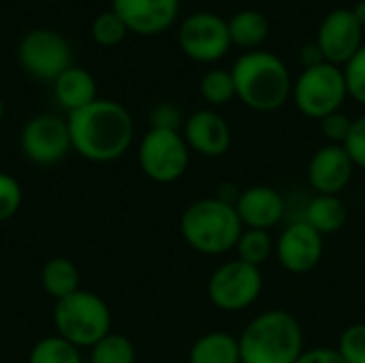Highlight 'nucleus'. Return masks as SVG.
<instances>
[{"label": "nucleus", "instance_id": "nucleus-1", "mask_svg": "<svg viewBox=\"0 0 365 363\" xmlns=\"http://www.w3.org/2000/svg\"><path fill=\"white\" fill-rule=\"evenodd\" d=\"M71 145L88 160L111 163L133 143L135 124L126 107L115 101L94 103L68 113Z\"/></svg>", "mask_w": 365, "mask_h": 363}, {"label": "nucleus", "instance_id": "nucleus-2", "mask_svg": "<svg viewBox=\"0 0 365 363\" xmlns=\"http://www.w3.org/2000/svg\"><path fill=\"white\" fill-rule=\"evenodd\" d=\"M237 98L252 111L272 113L291 98L293 79L282 58L272 51L255 49L242 53L233 68Z\"/></svg>", "mask_w": 365, "mask_h": 363}, {"label": "nucleus", "instance_id": "nucleus-3", "mask_svg": "<svg viewBox=\"0 0 365 363\" xmlns=\"http://www.w3.org/2000/svg\"><path fill=\"white\" fill-rule=\"evenodd\" d=\"M242 363H295L304 349V329L287 310H265L242 332Z\"/></svg>", "mask_w": 365, "mask_h": 363}, {"label": "nucleus", "instance_id": "nucleus-4", "mask_svg": "<svg viewBox=\"0 0 365 363\" xmlns=\"http://www.w3.org/2000/svg\"><path fill=\"white\" fill-rule=\"evenodd\" d=\"M180 231L184 242L192 250L218 257L227 255L229 250H235L244 225L233 203L222 201L220 197H207L192 201L184 210Z\"/></svg>", "mask_w": 365, "mask_h": 363}, {"label": "nucleus", "instance_id": "nucleus-5", "mask_svg": "<svg viewBox=\"0 0 365 363\" xmlns=\"http://www.w3.org/2000/svg\"><path fill=\"white\" fill-rule=\"evenodd\" d=\"M53 323L58 336L79 347H94L109 336L111 315L107 304L88 291H77L64 300H58L53 310Z\"/></svg>", "mask_w": 365, "mask_h": 363}, {"label": "nucleus", "instance_id": "nucleus-6", "mask_svg": "<svg viewBox=\"0 0 365 363\" xmlns=\"http://www.w3.org/2000/svg\"><path fill=\"white\" fill-rule=\"evenodd\" d=\"M291 98L310 120L321 122L329 113L342 111V105L349 98L342 66L323 62L319 66L304 68L302 75L293 81Z\"/></svg>", "mask_w": 365, "mask_h": 363}, {"label": "nucleus", "instance_id": "nucleus-7", "mask_svg": "<svg viewBox=\"0 0 365 363\" xmlns=\"http://www.w3.org/2000/svg\"><path fill=\"white\" fill-rule=\"evenodd\" d=\"M263 291L261 267L231 259L214 270L207 282L210 302L222 312H242L250 308Z\"/></svg>", "mask_w": 365, "mask_h": 363}, {"label": "nucleus", "instance_id": "nucleus-8", "mask_svg": "<svg viewBox=\"0 0 365 363\" xmlns=\"http://www.w3.org/2000/svg\"><path fill=\"white\" fill-rule=\"evenodd\" d=\"M190 163V148L180 131L150 128L139 143V165L143 173L160 184L180 180Z\"/></svg>", "mask_w": 365, "mask_h": 363}, {"label": "nucleus", "instance_id": "nucleus-9", "mask_svg": "<svg viewBox=\"0 0 365 363\" xmlns=\"http://www.w3.org/2000/svg\"><path fill=\"white\" fill-rule=\"evenodd\" d=\"M178 43L190 60L203 64L216 62L225 58L231 47L229 24L210 11L192 13L182 21L178 30Z\"/></svg>", "mask_w": 365, "mask_h": 363}, {"label": "nucleus", "instance_id": "nucleus-10", "mask_svg": "<svg viewBox=\"0 0 365 363\" xmlns=\"http://www.w3.org/2000/svg\"><path fill=\"white\" fill-rule=\"evenodd\" d=\"M17 56L21 66L43 81H56L71 66L73 58L68 41L47 28L28 32L17 47Z\"/></svg>", "mask_w": 365, "mask_h": 363}, {"label": "nucleus", "instance_id": "nucleus-11", "mask_svg": "<svg viewBox=\"0 0 365 363\" xmlns=\"http://www.w3.org/2000/svg\"><path fill=\"white\" fill-rule=\"evenodd\" d=\"M325 252V242L319 231H314L306 220L289 225L276 240V259L291 274L312 272Z\"/></svg>", "mask_w": 365, "mask_h": 363}, {"label": "nucleus", "instance_id": "nucleus-12", "mask_svg": "<svg viewBox=\"0 0 365 363\" xmlns=\"http://www.w3.org/2000/svg\"><path fill=\"white\" fill-rule=\"evenodd\" d=\"M317 45L329 64L344 66L364 47V28L351 9H336L323 19L317 34Z\"/></svg>", "mask_w": 365, "mask_h": 363}, {"label": "nucleus", "instance_id": "nucleus-13", "mask_svg": "<svg viewBox=\"0 0 365 363\" xmlns=\"http://www.w3.org/2000/svg\"><path fill=\"white\" fill-rule=\"evenodd\" d=\"M68 148H73L68 124L56 116H36L21 131V150L32 163L53 165Z\"/></svg>", "mask_w": 365, "mask_h": 363}, {"label": "nucleus", "instance_id": "nucleus-14", "mask_svg": "<svg viewBox=\"0 0 365 363\" xmlns=\"http://www.w3.org/2000/svg\"><path fill=\"white\" fill-rule=\"evenodd\" d=\"M355 163L344 145L327 143L319 148L308 163V184L317 195H342L353 182Z\"/></svg>", "mask_w": 365, "mask_h": 363}, {"label": "nucleus", "instance_id": "nucleus-15", "mask_svg": "<svg viewBox=\"0 0 365 363\" xmlns=\"http://www.w3.org/2000/svg\"><path fill=\"white\" fill-rule=\"evenodd\" d=\"M111 11L141 36H154L173 26L180 0H111Z\"/></svg>", "mask_w": 365, "mask_h": 363}, {"label": "nucleus", "instance_id": "nucleus-16", "mask_svg": "<svg viewBox=\"0 0 365 363\" xmlns=\"http://www.w3.org/2000/svg\"><path fill=\"white\" fill-rule=\"evenodd\" d=\"M182 135L192 152L207 158L225 156L233 141L229 122L214 109H199L190 113L184 120Z\"/></svg>", "mask_w": 365, "mask_h": 363}, {"label": "nucleus", "instance_id": "nucleus-17", "mask_svg": "<svg viewBox=\"0 0 365 363\" xmlns=\"http://www.w3.org/2000/svg\"><path fill=\"white\" fill-rule=\"evenodd\" d=\"M235 212L244 229H274L284 216V197L267 184L244 188L235 199Z\"/></svg>", "mask_w": 365, "mask_h": 363}, {"label": "nucleus", "instance_id": "nucleus-18", "mask_svg": "<svg viewBox=\"0 0 365 363\" xmlns=\"http://www.w3.org/2000/svg\"><path fill=\"white\" fill-rule=\"evenodd\" d=\"M53 83L58 103L68 111H77L96 101V81L79 66H68Z\"/></svg>", "mask_w": 365, "mask_h": 363}, {"label": "nucleus", "instance_id": "nucleus-19", "mask_svg": "<svg viewBox=\"0 0 365 363\" xmlns=\"http://www.w3.org/2000/svg\"><path fill=\"white\" fill-rule=\"evenodd\" d=\"M304 220L323 237L334 235L344 229L349 220V208L340 195H314L306 208Z\"/></svg>", "mask_w": 365, "mask_h": 363}, {"label": "nucleus", "instance_id": "nucleus-20", "mask_svg": "<svg viewBox=\"0 0 365 363\" xmlns=\"http://www.w3.org/2000/svg\"><path fill=\"white\" fill-rule=\"evenodd\" d=\"M188 363H242L240 340L227 332H210L195 340Z\"/></svg>", "mask_w": 365, "mask_h": 363}, {"label": "nucleus", "instance_id": "nucleus-21", "mask_svg": "<svg viewBox=\"0 0 365 363\" xmlns=\"http://www.w3.org/2000/svg\"><path fill=\"white\" fill-rule=\"evenodd\" d=\"M227 24H229L231 45L246 49V51L259 49V45H263L265 39L269 36V21L265 19L263 13L255 9L237 11Z\"/></svg>", "mask_w": 365, "mask_h": 363}, {"label": "nucleus", "instance_id": "nucleus-22", "mask_svg": "<svg viewBox=\"0 0 365 363\" xmlns=\"http://www.w3.org/2000/svg\"><path fill=\"white\" fill-rule=\"evenodd\" d=\"M41 282H43V289L51 297L64 300L79 291V272L73 261L56 257L45 263L41 272Z\"/></svg>", "mask_w": 365, "mask_h": 363}, {"label": "nucleus", "instance_id": "nucleus-23", "mask_svg": "<svg viewBox=\"0 0 365 363\" xmlns=\"http://www.w3.org/2000/svg\"><path fill=\"white\" fill-rule=\"evenodd\" d=\"M274 250H276V242L272 240L269 231L263 229H244L235 244L237 259L255 267L265 265L272 259Z\"/></svg>", "mask_w": 365, "mask_h": 363}, {"label": "nucleus", "instance_id": "nucleus-24", "mask_svg": "<svg viewBox=\"0 0 365 363\" xmlns=\"http://www.w3.org/2000/svg\"><path fill=\"white\" fill-rule=\"evenodd\" d=\"M199 92H201L203 101L212 107H220V105H227L233 98H237L233 75H231V71H225V68L207 71L201 79Z\"/></svg>", "mask_w": 365, "mask_h": 363}, {"label": "nucleus", "instance_id": "nucleus-25", "mask_svg": "<svg viewBox=\"0 0 365 363\" xmlns=\"http://www.w3.org/2000/svg\"><path fill=\"white\" fill-rule=\"evenodd\" d=\"M28 363H81V357L75 344L60 336H51L34 344Z\"/></svg>", "mask_w": 365, "mask_h": 363}, {"label": "nucleus", "instance_id": "nucleus-26", "mask_svg": "<svg viewBox=\"0 0 365 363\" xmlns=\"http://www.w3.org/2000/svg\"><path fill=\"white\" fill-rule=\"evenodd\" d=\"M135 347L126 336L109 334L92 347V363H135Z\"/></svg>", "mask_w": 365, "mask_h": 363}, {"label": "nucleus", "instance_id": "nucleus-27", "mask_svg": "<svg viewBox=\"0 0 365 363\" xmlns=\"http://www.w3.org/2000/svg\"><path fill=\"white\" fill-rule=\"evenodd\" d=\"M126 32H128V28L113 11L101 13L92 24V39L101 47H113V45L122 43Z\"/></svg>", "mask_w": 365, "mask_h": 363}, {"label": "nucleus", "instance_id": "nucleus-28", "mask_svg": "<svg viewBox=\"0 0 365 363\" xmlns=\"http://www.w3.org/2000/svg\"><path fill=\"white\" fill-rule=\"evenodd\" d=\"M336 351L346 363H365V323L349 325L340 334Z\"/></svg>", "mask_w": 365, "mask_h": 363}, {"label": "nucleus", "instance_id": "nucleus-29", "mask_svg": "<svg viewBox=\"0 0 365 363\" xmlns=\"http://www.w3.org/2000/svg\"><path fill=\"white\" fill-rule=\"evenodd\" d=\"M344 79H346V90L349 98L355 103L365 105V43L364 47L342 66Z\"/></svg>", "mask_w": 365, "mask_h": 363}, {"label": "nucleus", "instance_id": "nucleus-30", "mask_svg": "<svg viewBox=\"0 0 365 363\" xmlns=\"http://www.w3.org/2000/svg\"><path fill=\"white\" fill-rule=\"evenodd\" d=\"M351 128H353V120L342 111L329 113L327 118L321 120V133L327 139V143H334V145H344Z\"/></svg>", "mask_w": 365, "mask_h": 363}, {"label": "nucleus", "instance_id": "nucleus-31", "mask_svg": "<svg viewBox=\"0 0 365 363\" xmlns=\"http://www.w3.org/2000/svg\"><path fill=\"white\" fill-rule=\"evenodd\" d=\"M21 203V188L15 178L0 173V223L9 220Z\"/></svg>", "mask_w": 365, "mask_h": 363}, {"label": "nucleus", "instance_id": "nucleus-32", "mask_svg": "<svg viewBox=\"0 0 365 363\" xmlns=\"http://www.w3.org/2000/svg\"><path fill=\"white\" fill-rule=\"evenodd\" d=\"M344 150L349 152L355 167L365 169V116L353 120V128L349 133V139L344 141Z\"/></svg>", "mask_w": 365, "mask_h": 363}, {"label": "nucleus", "instance_id": "nucleus-33", "mask_svg": "<svg viewBox=\"0 0 365 363\" xmlns=\"http://www.w3.org/2000/svg\"><path fill=\"white\" fill-rule=\"evenodd\" d=\"M150 124L152 128H165V131H180L184 128L182 111L171 105V103H160L152 109L150 113Z\"/></svg>", "mask_w": 365, "mask_h": 363}, {"label": "nucleus", "instance_id": "nucleus-34", "mask_svg": "<svg viewBox=\"0 0 365 363\" xmlns=\"http://www.w3.org/2000/svg\"><path fill=\"white\" fill-rule=\"evenodd\" d=\"M295 363H346L336 349H327V347H317L310 351H304L302 357Z\"/></svg>", "mask_w": 365, "mask_h": 363}, {"label": "nucleus", "instance_id": "nucleus-35", "mask_svg": "<svg viewBox=\"0 0 365 363\" xmlns=\"http://www.w3.org/2000/svg\"><path fill=\"white\" fill-rule=\"evenodd\" d=\"M299 60H302L304 68H312V66H319V64L327 62V60H325V56H323V51H321V47L317 45V41H314V43H308V45H304V47H302V51H299Z\"/></svg>", "mask_w": 365, "mask_h": 363}, {"label": "nucleus", "instance_id": "nucleus-36", "mask_svg": "<svg viewBox=\"0 0 365 363\" xmlns=\"http://www.w3.org/2000/svg\"><path fill=\"white\" fill-rule=\"evenodd\" d=\"M351 11H353L355 19L359 21V26H361V28L365 30V0H359V2H357V4H355Z\"/></svg>", "mask_w": 365, "mask_h": 363}, {"label": "nucleus", "instance_id": "nucleus-37", "mask_svg": "<svg viewBox=\"0 0 365 363\" xmlns=\"http://www.w3.org/2000/svg\"><path fill=\"white\" fill-rule=\"evenodd\" d=\"M2 113H4V105H2V98H0V120H2Z\"/></svg>", "mask_w": 365, "mask_h": 363}]
</instances>
